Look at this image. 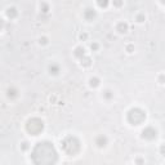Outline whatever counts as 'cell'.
Listing matches in <instances>:
<instances>
[{
    "instance_id": "3",
    "label": "cell",
    "mask_w": 165,
    "mask_h": 165,
    "mask_svg": "<svg viewBox=\"0 0 165 165\" xmlns=\"http://www.w3.org/2000/svg\"><path fill=\"white\" fill-rule=\"evenodd\" d=\"M146 120V112L141 109H132L128 112V121L132 125H139Z\"/></svg>"
},
{
    "instance_id": "4",
    "label": "cell",
    "mask_w": 165,
    "mask_h": 165,
    "mask_svg": "<svg viewBox=\"0 0 165 165\" xmlns=\"http://www.w3.org/2000/svg\"><path fill=\"white\" fill-rule=\"evenodd\" d=\"M43 129H44V123L40 119H38V117H32L26 124V130L31 136H38V134L43 132Z\"/></svg>"
},
{
    "instance_id": "13",
    "label": "cell",
    "mask_w": 165,
    "mask_h": 165,
    "mask_svg": "<svg viewBox=\"0 0 165 165\" xmlns=\"http://www.w3.org/2000/svg\"><path fill=\"white\" fill-rule=\"evenodd\" d=\"M97 3H98V5L101 8H106L109 5V0H97Z\"/></svg>"
},
{
    "instance_id": "14",
    "label": "cell",
    "mask_w": 165,
    "mask_h": 165,
    "mask_svg": "<svg viewBox=\"0 0 165 165\" xmlns=\"http://www.w3.org/2000/svg\"><path fill=\"white\" fill-rule=\"evenodd\" d=\"M98 84H99V79H97V77L90 79V86H98Z\"/></svg>"
},
{
    "instance_id": "15",
    "label": "cell",
    "mask_w": 165,
    "mask_h": 165,
    "mask_svg": "<svg viewBox=\"0 0 165 165\" xmlns=\"http://www.w3.org/2000/svg\"><path fill=\"white\" fill-rule=\"evenodd\" d=\"M16 94H17V93H16L14 89H9V90H8V96L12 97V98H13V97H16Z\"/></svg>"
},
{
    "instance_id": "7",
    "label": "cell",
    "mask_w": 165,
    "mask_h": 165,
    "mask_svg": "<svg viewBox=\"0 0 165 165\" xmlns=\"http://www.w3.org/2000/svg\"><path fill=\"white\" fill-rule=\"evenodd\" d=\"M116 30L119 31L120 34H125L128 31V25L125 22H120V23H117V26H116Z\"/></svg>"
},
{
    "instance_id": "21",
    "label": "cell",
    "mask_w": 165,
    "mask_h": 165,
    "mask_svg": "<svg viewBox=\"0 0 165 165\" xmlns=\"http://www.w3.org/2000/svg\"><path fill=\"white\" fill-rule=\"evenodd\" d=\"M40 43H43V44H45V43H46V39H45V38H43L41 40H40Z\"/></svg>"
},
{
    "instance_id": "25",
    "label": "cell",
    "mask_w": 165,
    "mask_h": 165,
    "mask_svg": "<svg viewBox=\"0 0 165 165\" xmlns=\"http://www.w3.org/2000/svg\"><path fill=\"white\" fill-rule=\"evenodd\" d=\"M161 1H163V3H164V4H165V0H161Z\"/></svg>"
},
{
    "instance_id": "12",
    "label": "cell",
    "mask_w": 165,
    "mask_h": 165,
    "mask_svg": "<svg viewBox=\"0 0 165 165\" xmlns=\"http://www.w3.org/2000/svg\"><path fill=\"white\" fill-rule=\"evenodd\" d=\"M80 59H81V65H84V66H89L90 62H92L89 57H85V56H84L83 58H80Z\"/></svg>"
},
{
    "instance_id": "22",
    "label": "cell",
    "mask_w": 165,
    "mask_h": 165,
    "mask_svg": "<svg viewBox=\"0 0 165 165\" xmlns=\"http://www.w3.org/2000/svg\"><path fill=\"white\" fill-rule=\"evenodd\" d=\"M80 39H86V35L84 34V35H80Z\"/></svg>"
},
{
    "instance_id": "24",
    "label": "cell",
    "mask_w": 165,
    "mask_h": 165,
    "mask_svg": "<svg viewBox=\"0 0 165 165\" xmlns=\"http://www.w3.org/2000/svg\"><path fill=\"white\" fill-rule=\"evenodd\" d=\"M26 149H27V143L25 142V143H23V150H26Z\"/></svg>"
},
{
    "instance_id": "10",
    "label": "cell",
    "mask_w": 165,
    "mask_h": 165,
    "mask_svg": "<svg viewBox=\"0 0 165 165\" xmlns=\"http://www.w3.org/2000/svg\"><path fill=\"white\" fill-rule=\"evenodd\" d=\"M6 16H8L9 18H14V17L17 16V11H16V8H9L8 11H6Z\"/></svg>"
},
{
    "instance_id": "11",
    "label": "cell",
    "mask_w": 165,
    "mask_h": 165,
    "mask_svg": "<svg viewBox=\"0 0 165 165\" xmlns=\"http://www.w3.org/2000/svg\"><path fill=\"white\" fill-rule=\"evenodd\" d=\"M49 71H50V74H58L59 72V67L57 66V65H50L49 66Z\"/></svg>"
},
{
    "instance_id": "2",
    "label": "cell",
    "mask_w": 165,
    "mask_h": 165,
    "mask_svg": "<svg viewBox=\"0 0 165 165\" xmlns=\"http://www.w3.org/2000/svg\"><path fill=\"white\" fill-rule=\"evenodd\" d=\"M62 149L67 155L74 156L80 151V141L74 136H69L62 141Z\"/></svg>"
},
{
    "instance_id": "9",
    "label": "cell",
    "mask_w": 165,
    "mask_h": 165,
    "mask_svg": "<svg viewBox=\"0 0 165 165\" xmlns=\"http://www.w3.org/2000/svg\"><path fill=\"white\" fill-rule=\"evenodd\" d=\"M75 56L77 57V58H83V57L85 56V50H84L83 46H77V48L75 49Z\"/></svg>"
},
{
    "instance_id": "6",
    "label": "cell",
    "mask_w": 165,
    "mask_h": 165,
    "mask_svg": "<svg viewBox=\"0 0 165 165\" xmlns=\"http://www.w3.org/2000/svg\"><path fill=\"white\" fill-rule=\"evenodd\" d=\"M84 17H85L88 21H92L94 17H96V12H94V9H92V8L85 9V12H84Z\"/></svg>"
},
{
    "instance_id": "20",
    "label": "cell",
    "mask_w": 165,
    "mask_h": 165,
    "mask_svg": "<svg viewBox=\"0 0 165 165\" xmlns=\"http://www.w3.org/2000/svg\"><path fill=\"white\" fill-rule=\"evenodd\" d=\"M97 48H98V45H97V44H92V49H94V50H96Z\"/></svg>"
},
{
    "instance_id": "16",
    "label": "cell",
    "mask_w": 165,
    "mask_h": 165,
    "mask_svg": "<svg viewBox=\"0 0 165 165\" xmlns=\"http://www.w3.org/2000/svg\"><path fill=\"white\" fill-rule=\"evenodd\" d=\"M114 4H115L116 6H120L121 4H123V1H121V0H114Z\"/></svg>"
},
{
    "instance_id": "8",
    "label": "cell",
    "mask_w": 165,
    "mask_h": 165,
    "mask_svg": "<svg viewBox=\"0 0 165 165\" xmlns=\"http://www.w3.org/2000/svg\"><path fill=\"white\" fill-rule=\"evenodd\" d=\"M96 143L98 144L99 147H105L106 144H107V138H106V137H103V136H99L98 138H97Z\"/></svg>"
},
{
    "instance_id": "23",
    "label": "cell",
    "mask_w": 165,
    "mask_h": 165,
    "mask_svg": "<svg viewBox=\"0 0 165 165\" xmlns=\"http://www.w3.org/2000/svg\"><path fill=\"white\" fill-rule=\"evenodd\" d=\"M160 81H161V83L165 81V77H164V76H160Z\"/></svg>"
},
{
    "instance_id": "5",
    "label": "cell",
    "mask_w": 165,
    "mask_h": 165,
    "mask_svg": "<svg viewBox=\"0 0 165 165\" xmlns=\"http://www.w3.org/2000/svg\"><path fill=\"white\" fill-rule=\"evenodd\" d=\"M157 136V132L154 129L152 126H149V128H146V129L142 132V137L144 138V139H149V141H152L155 139Z\"/></svg>"
},
{
    "instance_id": "17",
    "label": "cell",
    "mask_w": 165,
    "mask_h": 165,
    "mask_svg": "<svg viewBox=\"0 0 165 165\" xmlns=\"http://www.w3.org/2000/svg\"><path fill=\"white\" fill-rule=\"evenodd\" d=\"M137 21H138V22H143V21H144V16H142V14L138 16V17H137Z\"/></svg>"
},
{
    "instance_id": "18",
    "label": "cell",
    "mask_w": 165,
    "mask_h": 165,
    "mask_svg": "<svg viewBox=\"0 0 165 165\" xmlns=\"http://www.w3.org/2000/svg\"><path fill=\"white\" fill-rule=\"evenodd\" d=\"M160 152H161L163 156H165V144H163V146L160 147Z\"/></svg>"
},
{
    "instance_id": "19",
    "label": "cell",
    "mask_w": 165,
    "mask_h": 165,
    "mask_svg": "<svg viewBox=\"0 0 165 165\" xmlns=\"http://www.w3.org/2000/svg\"><path fill=\"white\" fill-rule=\"evenodd\" d=\"M111 92H110V90H107V92H106V97H107V98H110V97H111V94H110Z\"/></svg>"
},
{
    "instance_id": "1",
    "label": "cell",
    "mask_w": 165,
    "mask_h": 165,
    "mask_svg": "<svg viewBox=\"0 0 165 165\" xmlns=\"http://www.w3.org/2000/svg\"><path fill=\"white\" fill-rule=\"evenodd\" d=\"M31 157L36 165H52L56 164L58 160V155H57L54 146L46 141L35 144Z\"/></svg>"
}]
</instances>
